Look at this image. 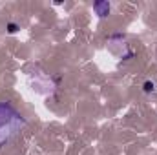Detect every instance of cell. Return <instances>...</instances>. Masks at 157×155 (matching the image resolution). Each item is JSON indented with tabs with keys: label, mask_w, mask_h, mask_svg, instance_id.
Segmentation results:
<instances>
[{
	"label": "cell",
	"mask_w": 157,
	"mask_h": 155,
	"mask_svg": "<svg viewBox=\"0 0 157 155\" xmlns=\"http://www.w3.org/2000/svg\"><path fill=\"white\" fill-rule=\"evenodd\" d=\"M24 126H26L24 117L9 102H0V148L6 142H9Z\"/></svg>",
	"instance_id": "6da1fadb"
},
{
	"label": "cell",
	"mask_w": 157,
	"mask_h": 155,
	"mask_svg": "<svg viewBox=\"0 0 157 155\" xmlns=\"http://www.w3.org/2000/svg\"><path fill=\"white\" fill-rule=\"evenodd\" d=\"M93 9L99 17H108L110 15V2H95Z\"/></svg>",
	"instance_id": "7a4b0ae2"
},
{
	"label": "cell",
	"mask_w": 157,
	"mask_h": 155,
	"mask_svg": "<svg viewBox=\"0 0 157 155\" xmlns=\"http://www.w3.org/2000/svg\"><path fill=\"white\" fill-rule=\"evenodd\" d=\"M154 89H155V84H154V82H150V80L144 82V91H146V93H150V91H154Z\"/></svg>",
	"instance_id": "3957f363"
},
{
	"label": "cell",
	"mask_w": 157,
	"mask_h": 155,
	"mask_svg": "<svg viewBox=\"0 0 157 155\" xmlns=\"http://www.w3.org/2000/svg\"><path fill=\"white\" fill-rule=\"evenodd\" d=\"M7 29H9V33H15V31L18 29V26H17V24H9V26H7Z\"/></svg>",
	"instance_id": "277c9868"
}]
</instances>
